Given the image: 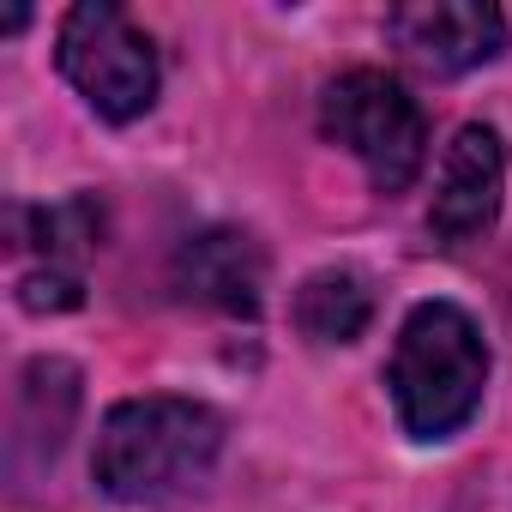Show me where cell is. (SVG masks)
<instances>
[{
  "label": "cell",
  "mask_w": 512,
  "mask_h": 512,
  "mask_svg": "<svg viewBox=\"0 0 512 512\" xmlns=\"http://www.w3.org/2000/svg\"><path fill=\"white\" fill-rule=\"evenodd\" d=\"M320 133L338 151H350L368 187L386 199L410 193L428 163V115L410 97V85L380 67H350L320 91Z\"/></svg>",
  "instance_id": "3957f363"
},
{
  "label": "cell",
  "mask_w": 512,
  "mask_h": 512,
  "mask_svg": "<svg viewBox=\"0 0 512 512\" xmlns=\"http://www.w3.org/2000/svg\"><path fill=\"white\" fill-rule=\"evenodd\" d=\"M19 308L25 314H73L85 302V272H61V266H31L19 278Z\"/></svg>",
  "instance_id": "8fae6325"
},
{
  "label": "cell",
  "mask_w": 512,
  "mask_h": 512,
  "mask_svg": "<svg viewBox=\"0 0 512 512\" xmlns=\"http://www.w3.org/2000/svg\"><path fill=\"white\" fill-rule=\"evenodd\" d=\"M488 368H494V356H488V338L470 308H458L446 296L416 302L398 320L392 362H386V392H392L398 428L422 446L464 434L470 416L482 410Z\"/></svg>",
  "instance_id": "6da1fadb"
},
{
  "label": "cell",
  "mask_w": 512,
  "mask_h": 512,
  "mask_svg": "<svg viewBox=\"0 0 512 512\" xmlns=\"http://www.w3.org/2000/svg\"><path fill=\"white\" fill-rule=\"evenodd\" d=\"M79 404H85L79 362H67V356H31L19 368V386H13V434H7L13 476L43 470V464L61 458V446H67V434L79 422Z\"/></svg>",
  "instance_id": "ba28073f"
},
{
  "label": "cell",
  "mask_w": 512,
  "mask_h": 512,
  "mask_svg": "<svg viewBox=\"0 0 512 512\" xmlns=\"http://www.w3.org/2000/svg\"><path fill=\"white\" fill-rule=\"evenodd\" d=\"M512 25L494 0H404L386 13V43L428 79H464L506 49Z\"/></svg>",
  "instance_id": "5b68a950"
},
{
  "label": "cell",
  "mask_w": 512,
  "mask_h": 512,
  "mask_svg": "<svg viewBox=\"0 0 512 512\" xmlns=\"http://www.w3.org/2000/svg\"><path fill=\"white\" fill-rule=\"evenodd\" d=\"M500 205H506V139L488 121H464L434 175L428 235L440 247H464L500 223Z\"/></svg>",
  "instance_id": "8992f818"
},
{
  "label": "cell",
  "mask_w": 512,
  "mask_h": 512,
  "mask_svg": "<svg viewBox=\"0 0 512 512\" xmlns=\"http://www.w3.org/2000/svg\"><path fill=\"white\" fill-rule=\"evenodd\" d=\"M175 290L229 320H260L266 308V247L235 223H205L175 247Z\"/></svg>",
  "instance_id": "52a82bcc"
},
{
  "label": "cell",
  "mask_w": 512,
  "mask_h": 512,
  "mask_svg": "<svg viewBox=\"0 0 512 512\" xmlns=\"http://www.w3.org/2000/svg\"><path fill=\"white\" fill-rule=\"evenodd\" d=\"M55 67L85 97V109L103 115L109 127L151 115L157 85H163L151 37L115 0H79V7H67V19L55 31Z\"/></svg>",
  "instance_id": "277c9868"
},
{
  "label": "cell",
  "mask_w": 512,
  "mask_h": 512,
  "mask_svg": "<svg viewBox=\"0 0 512 512\" xmlns=\"http://www.w3.org/2000/svg\"><path fill=\"white\" fill-rule=\"evenodd\" d=\"M223 458V416L199 398H121L109 404L91 452V476L121 506H157L211 476Z\"/></svg>",
  "instance_id": "7a4b0ae2"
},
{
  "label": "cell",
  "mask_w": 512,
  "mask_h": 512,
  "mask_svg": "<svg viewBox=\"0 0 512 512\" xmlns=\"http://www.w3.org/2000/svg\"><path fill=\"white\" fill-rule=\"evenodd\" d=\"M290 320L308 344L320 350H344L374 326V278L356 266H320L296 284L290 296Z\"/></svg>",
  "instance_id": "9c48e42d"
},
{
  "label": "cell",
  "mask_w": 512,
  "mask_h": 512,
  "mask_svg": "<svg viewBox=\"0 0 512 512\" xmlns=\"http://www.w3.org/2000/svg\"><path fill=\"white\" fill-rule=\"evenodd\" d=\"M31 229H37V247H43V266L79 272L103 247V199L97 193H73L61 205H43V211H31Z\"/></svg>",
  "instance_id": "30bf717a"
}]
</instances>
